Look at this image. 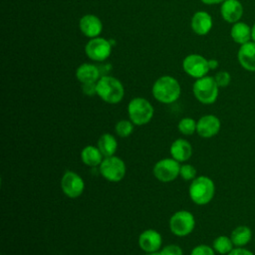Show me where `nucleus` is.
<instances>
[{
	"mask_svg": "<svg viewBox=\"0 0 255 255\" xmlns=\"http://www.w3.org/2000/svg\"><path fill=\"white\" fill-rule=\"evenodd\" d=\"M101 77L100 69L93 64L84 63L76 70V78L81 84L97 83Z\"/></svg>",
	"mask_w": 255,
	"mask_h": 255,
	"instance_id": "obj_19",
	"label": "nucleus"
},
{
	"mask_svg": "<svg viewBox=\"0 0 255 255\" xmlns=\"http://www.w3.org/2000/svg\"><path fill=\"white\" fill-rule=\"evenodd\" d=\"M112 43L101 37L91 39L85 46V53L89 59L95 62L107 60L112 53Z\"/></svg>",
	"mask_w": 255,
	"mask_h": 255,
	"instance_id": "obj_10",
	"label": "nucleus"
},
{
	"mask_svg": "<svg viewBox=\"0 0 255 255\" xmlns=\"http://www.w3.org/2000/svg\"><path fill=\"white\" fill-rule=\"evenodd\" d=\"M151 93L157 102L161 104H172L180 97L181 88L175 78L162 76L154 82Z\"/></svg>",
	"mask_w": 255,
	"mask_h": 255,
	"instance_id": "obj_1",
	"label": "nucleus"
},
{
	"mask_svg": "<svg viewBox=\"0 0 255 255\" xmlns=\"http://www.w3.org/2000/svg\"><path fill=\"white\" fill-rule=\"evenodd\" d=\"M179 176L186 181H191L196 177V168L192 164L183 163L180 165Z\"/></svg>",
	"mask_w": 255,
	"mask_h": 255,
	"instance_id": "obj_27",
	"label": "nucleus"
},
{
	"mask_svg": "<svg viewBox=\"0 0 255 255\" xmlns=\"http://www.w3.org/2000/svg\"><path fill=\"white\" fill-rule=\"evenodd\" d=\"M218 64H219L218 61L215 60V59H210V60H208V66H209V69H210V70H215V69H217Z\"/></svg>",
	"mask_w": 255,
	"mask_h": 255,
	"instance_id": "obj_34",
	"label": "nucleus"
},
{
	"mask_svg": "<svg viewBox=\"0 0 255 255\" xmlns=\"http://www.w3.org/2000/svg\"><path fill=\"white\" fill-rule=\"evenodd\" d=\"M154 110L152 105L144 98L136 97L128 105V115L134 126H144L153 118Z\"/></svg>",
	"mask_w": 255,
	"mask_h": 255,
	"instance_id": "obj_4",
	"label": "nucleus"
},
{
	"mask_svg": "<svg viewBox=\"0 0 255 255\" xmlns=\"http://www.w3.org/2000/svg\"><path fill=\"white\" fill-rule=\"evenodd\" d=\"M230 36L232 40L235 43L239 44L240 46L243 44H246L252 41L251 27L245 22L238 21L232 24V27L230 29Z\"/></svg>",
	"mask_w": 255,
	"mask_h": 255,
	"instance_id": "obj_21",
	"label": "nucleus"
},
{
	"mask_svg": "<svg viewBox=\"0 0 255 255\" xmlns=\"http://www.w3.org/2000/svg\"><path fill=\"white\" fill-rule=\"evenodd\" d=\"M214 80L219 88H225L230 84L231 76L227 71H219L215 74Z\"/></svg>",
	"mask_w": 255,
	"mask_h": 255,
	"instance_id": "obj_28",
	"label": "nucleus"
},
{
	"mask_svg": "<svg viewBox=\"0 0 255 255\" xmlns=\"http://www.w3.org/2000/svg\"><path fill=\"white\" fill-rule=\"evenodd\" d=\"M190 199L197 205H206L214 197L215 184L213 180L206 175L196 176L188 188Z\"/></svg>",
	"mask_w": 255,
	"mask_h": 255,
	"instance_id": "obj_3",
	"label": "nucleus"
},
{
	"mask_svg": "<svg viewBox=\"0 0 255 255\" xmlns=\"http://www.w3.org/2000/svg\"><path fill=\"white\" fill-rule=\"evenodd\" d=\"M215 251L212 246L206 244H199L191 250L189 255H215Z\"/></svg>",
	"mask_w": 255,
	"mask_h": 255,
	"instance_id": "obj_29",
	"label": "nucleus"
},
{
	"mask_svg": "<svg viewBox=\"0 0 255 255\" xmlns=\"http://www.w3.org/2000/svg\"><path fill=\"white\" fill-rule=\"evenodd\" d=\"M97 96L105 103L116 105L124 99L125 89L120 80L105 75L97 82Z\"/></svg>",
	"mask_w": 255,
	"mask_h": 255,
	"instance_id": "obj_2",
	"label": "nucleus"
},
{
	"mask_svg": "<svg viewBox=\"0 0 255 255\" xmlns=\"http://www.w3.org/2000/svg\"><path fill=\"white\" fill-rule=\"evenodd\" d=\"M196 124L197 122L194 121L192 118L185 117L178 122L177 128L181 134L191 135L194 132H196Z\"/></svg>",
	"mask_w": 255,
	"mask_h": 255,
	"instance_id": "obj_25",
	"label": "nucleus"
},
{
	"mask_svg": "<svg viewBox=\"0 0 255 255\" xmlns=\"http://www.w3.org/2000/svg\"><path fill=\"white\" fill-rule=\"evenodd\" d=\"M243 5L239 0H225L220 6V14L224 21L234 24L243 16Z\"/></svg>",
	"mask_w": 255,
	"mask_h": 255,
	"instance_id": "obj_14",
	"label": "nucleus"
},
{
	"mask_svg": "<svg viewBox=\"0 0 255 255\" xmlns=\"http://www.w3.org/2000/svg\"><path fill=\"white\" fill-rule=\"evenodd\" d=\"M160 255H183V250L176 244H167L159 250Z\"/></svg>",
	"mask_w": 255,
	"mask_h": 255,
	"instance_id": "obj_30",
	"label": "nucleus"
},
{
	"mask_svg": "<svg viewBox=\"0 0 255 255\" xmlns=\"http://www.w3.org/2000/svg\"><path fill=\"white\" fill-rule=\"evenodd\" d=\"M212 248L220 255H227L234 248V244L230 237L226 235H219L213 240Z\"/></svg>",
	"mask_w": 255,
	"mask_h": 255,
	"instance_id": "obj_24",
	"label": "nucleus"
},
{
	"mask_svg": "<svg viewBox=\"0 0 255 255\" xmlns=\"http://www.w3.org/2000/svg\"><path fill=\"white\" fill-rule=\"evenodd\" d=\"M134 128V125L130 120H121L115 126V131L120 137H128L129 136Z\"/></svg>",
	"mask_w": 255,
	"mask_h": 255,
	"instance_id": "obj_26",
	"label": "nucleus"
},
{
	"mask_svg": "<svg viewBox=\"0 0 255 255\" xmlns=\"http://www.w3.org/2000/svg\"><path fill=\"white\" fill-rule=\"evenodd\" d=\"M251 37H252V41L255 42V23L251 27Z\"/></svg>",
	"mask_w": 255,
	"mask_h": 255,
	"instance_id": "obj_35",
	"label": "nucleus"
},
{
	"mask_svg": "<svg viewBox=\"0 0 255 255\" xmlns=\"http://www.w3.org/2000/svg\"><path fill=\"white\" fill-rule=\"evenodd\" d=\"M82 92L84 95L89 97H93L97 95V83L82 84Z\"/></svg>",
	"mask_w": 255,
	"mask_h": 255,
	"instance_id": "obj_31",
	"label": "nucleus"
},
{
	"mask_svg": "<svg viewBox=\"0 0 255 255\" xmlns=\"http://www.w3.org/2000/svg\"><path fill=\"white\" fill-rule=\"evenodd\" d=\"M183 71L194 79H199L207 75L210 71L208 60L199 54L187 55L182 62Z\"/></svg>",
	"mask_w": 255,
	"mask_h": 255,
	"instance_id": "obj_11",
	"label": "nucleus"
},
{
	"mask_svg": "<svg viewBox=\"0 0 255 255\" xmlns=\"http://www.w3.org/2000/svg\"><path fill=\"white\" fill-rule=\"evenodd\" d=\"M192 151L191 143L183 138H177L173 140L169 147V153L171 157L180 163L187 161L191 157Z\"/></svg>",
	"mask_w": 255,
	"mask_h": 255,
	"instance_id": "obj_18",
	"label": "nucleus"
},
{
	"mask_svg": "<svg viewBox=\"0 0 255 255\" xmlns=\"http://www.w3.org/2000/svg\"><path fill=\"white\" fill-rule=\"evenodd\" d=\"M230 238L235 247H244L250 242L252 238V231L246 225H239L232 230Z\"/></svg>",
	"mask_w": 255,
	"mask_h": 255,
	"instance_id": "obj_23",
	"label": "nucleus"
},
{
	"mask_svg": "<svg viewBox=\"0 0 255 255\" xmlns=\"http://www.w3.org/2000/svg\"><path fill=\"white\" fill-rule=\"evenodd\" d=\"M227 255H254L250 250L244 247H235Z\"/></svg>",
	"mask_w": 255,
	"mask_h": 255,
	"instance_id": "obj_32",
	"label": "nucleus"
},
{
	"mask_svg": "<svg viewBox=\"0 0 255 255\" xmlns=\"http://www.w3.org/2000/svg\"><path fill=\"white\" fill-rule=\"evenodd\" d=\"M213 21L209 13L205 11H197L193 14L190 22L192 31L199 36L207 35L212 29Z\"/></svg>",
	"mask_w": 255,
	"mask_h": 255,
	"instance_id": "obj_17",
	"label": "nucleus"
},
{
	"mask_svg": "<svg viewBox=\"0 0 255 255\" xmlns=\"http://www.w3.org/2000/svg\"><path fill=\"white\" fill-rule=\"evenodd\" d=\"M144 255H160L159 251L158 252H153V253H145Z\"/></svg>",
	"mask_w": 255,
	"mask_h": 255,
	"instance_id": "obj_36",
	"label": "nucleus"
},
{
	"mask_svg": "<svg viewBox=\"0 0 255 255\" xmlns=\"http://www.w3.org/2000/svg\"><path fill=\"white\" fill-rule=\"evenodd\" d=\"M170 232L177 237H185L189 235L195 228L194 215L185 209L174 212L169 218Z\"/></svg>",
	"mask_w": 255,
	"mask_h": 255,
	"instance_id": "obj_6",
	"label": "nucleus"
},
{
	"mask_svg": "<svg viewBox=\"0 0 255 255\" xmlns=\"http://www.w3.org/2000/svg\"><path fill=\"white\" fill-rule=\"evenodd\" d=\"M81 32L91 39L99 37L103 30V23L101 19L94 14L84 15L79 22Z\"/></svg>",
	"mask_w": 255,
	"mask_h": 255,
	"instance_id": "obj_15",
	"label": "nucleus"
},
{
	"mask_svg": "<svg viewBox=\"0 0 255 255\" xmlns=\"http://www.w3.org/2000/svg\"><path fill=\"white\" fill-rule=\"evenodd\" d=\"M221 128L220 120L214 115H204L196 124V133L202 138H210L216 135Z\"/></svg>",
	"mask_w": 255,
	"mask_h": 255,
	"instance_id": "obj_12",
	"label": "nucleus"
},
{
	"mask_svg": "<svg viewBox=\"0 0 255 255\" xmlns=\"http://www.w3.org/2000/svg\"><path fill=\"white\" fill-rule=\"evenodd\" d=\"M100 174L110 182H120L124 179L127 172L125 161L116 155L104 157L99 166Z\"/></svg>",
	"mask_w": 255,
	"mask_h": 255,
	"instance_id": "obj_7",
	"label": "nucleus"
},
{
	"mask_svg": "<svg viewBox=\"0 0 255 255\" xmlns=\"http://www.w3.org/2000/svg\"><path fill=\"white\" fill-rule=\"evenodd\" d=\"M192 92L195 99L203 105H211L216 102L219 94V87L214 77L204 76L196 79L192 86Z\"/></svg>",
	"mask_w": 255,
	"mask_h": 255,
	"instance_id": "obj_5",
	"label": "nucleus"
},
{
	"mask_svg": "<svg viewBox=\"0 0 255 255\" xmlns=\"http://www.w3.org/2000/svg\"><path fill=\"white\" fill-rule=\"evenodd\" d=\"M200 1L206 5H216V4H222L225 0H200Z\"/></svg>",
	"mask_w": 255,
	"mask_h": 255,
	"instance_id": "obj_33",
	"label": "nucleus"
},
{
	"mask_svg": "<svg viewBox=\"0 0 255 255\" xmlns=\"http://www.w3.org/2000/svg\"><path fill=\"white\" fill-rule=\"evenodd\" d=\"M61 189L63 193L72 199L80 197L85 190L83 177L73 170H66L61 178Z\"/></svg>",
	"mask_w": 255,
	"mask_h": 255,
	"instance_id": "obj_9",
	"label": "nucleus"
},
{
	"mask_svg": "<svg viewBox=\"0 0 255 255\" xmlns=\"http://www.w3.org/2000/svg\"><path fill=\"white\" fill-rule=\"evenodd\" d=\"M137 242L144 253L158 252L162 245V236L154 229H145L139 234Z\"/></svg>",
	"mask_w": 255,
	"mask_h": 255,
	"instance_id": "obj_13",
	"label": "nucleus"
},
{
	"mask_svg": "<svg viewBox=\"0 0 255 255\" xmlns=\"http://www.w3.org/2000/svg\"><path fill=\"white\" fill-rule=\"evenodd\" d=\"M180 162L172 157L161 158L156 161L152 167L154 177L160 182H171L179 176Z\"/></svg>",
	"mask_w": 255,
	"mask_h": 255,
	"instance_id": "obj_8",
	"label": "nucleus"
},
{
	"mask_svg": "<svg viewBox=\"0 0 255 255\" xmlns=\"http://www.w3.org/2000/svg\"><path fill=\"white\" fill-rule=\"evenodd\" d=\"M81 159L83 163L90 167H99L104 159V155L98 146L93 144H88L81 150Z\"/></svg>",
	"mask_w": 255,
	"mask_h": 255,
	"instance_id": "obj_20",
	"label": "nucleus"
},
{
	"mask_svg": "<svg viewBox=\"0 0 255 255\" xmlns=\"http://www.w3.org/2000/svg\"><path fill=\"white\" fill-rule=\"evenodd\" d=\"M237 59L239 65L248 72H255V42L250 41L240 46Z\"/></svg>",
	"mask_w": 255,
	"mask_h": 255,
	"instance_id": "obj_16",
	"label": "nucleus"
},
{
	"mask_svg": "<svg viewBox=\"0 0 255 255\" xmlns=\"http://www.w3.org/2000/svg\"><path fill=\"white\" fill-rule=\"evenodd\" d=\"M97 146L105 157L112 156L115 155L118 149V140L115 135L110 132H106L99 137Z\"/></svg>",
	"mask_w": 255,
	"mask_h": 255,
	"instance_id": "obj_22",
	"label": "nucleus"
}]
</instances>
